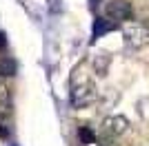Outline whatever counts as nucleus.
<instances>
[{
	"instance_id": "nucleus-3",
	"label": "nucleus",
	"mask_w": 149,
	"mask_h": 146,
	"mask_svg": "<svg viewBox=\"0 0 149 146\" xmlns=\"http://www.w3.org/2000/svg\"><path fill=\"white\" fill-rule=\"evenodd\" d=\"M123 36H125V42L136 49L145 47L149 42V29L140 22H127L123 27Z\"/></svg>"
},
{
	"instance_id": "nucleus-6",
	"label": "nucleus",
	"mask_w": 149,
	"mask_h": 146,
	"mask_svg": "<svg viewBox=\"0 0 149 146\" xmlns=\"http://www.w3.org/2000/svg\"><path fill=\"white\" fill-rule=\"evenodd\" d=\"M116 29V22H111V20H105V18H96V22H93V40H98L102 33H107V31H113Z\"/></svg>"
},
{
	"instance_id": "nucleus-10",
	"label": "nucleus",
	"mask_w": 149,
	"mask_h": 146,
	"mask_svg": "<svg viewBox=\"0 0 149 146\" xmlns=\"http://www.w3.org/2000/svg\"><path fill=\"white\" fill-rule=\"evenodd\" d=\"M7 47V38H5V33H0V51Z\"/></svg>"
},
{
	"instance_id": "nucleus-7",
	"label": "nucleus",
	"mask_w": 149,
	"mask_h": 146,
	"mask_svg": "<svg viewBox=\"0 0 149 146\" xmlns=\"http://www.w3.org/2000/svg\"><path fill=\"white\" fill-rule=\"evenodd\" d=\"M78 137H80L82 144H93V142H96V133H91L87 126H80V128H78Z\"/></svg>"
},
{
	"instance_id": "nucleus-8",
	"label": "nucleus",
	"mask_w": 149,
	"mask_h": 146,
	"mask_svg": "<svg viewBox=\"0 0 149 146\" xmlns=\"http://www.w3.org/2000/svg\"><path fill=\"white\" fill-rule=\"evenodd\" d=\"M13 62L9 60V62H2V64H0V71H5V75H13Z\"/></svg>"
},
{
	"instance_id": "nucleus-1",
	"label": "nucleus",
	"mask_w": 149,
	"mask_h": 146,
	"mask_svg": "<svg viewBox=\"0 0 149 146\" xmlns=\"http://www.w3.org/2000/svg\"><path fill=\"white\" fill-rule=\"evenodd\" d=\"M69 97H71V106H74V109H85V106L93 104L96 97H98L96 84H93L87 75H80V80L74 75V80H71V95Z\"/></svg>"
},
{
	"instance_id": "nucleus-5",
	"label": "nucleus",
	"mask_w": 149,
	"mask_h": 146,
	"mask_svg": "<svg viewBox=\"0 0 149 146\" xmlns=\"http://www.w3.org/2000/svg\"><path fill=\"white\" fill-rule=\"evenodd\" d=\"M13 113V100H11V91L5 84H0V124L5 126L7 120Z\"/></svg>"
},
{
	"instance_id": "nucleus-2",
	"label": "nucleus",
	"mask_w": 149,
	"mask_h": 146,
	"mask_svg": "<svg viewBox=\"0 0 149 146\" xmlns=\"http://www.w3.org/2000/svg\"><path fill=\"white\" fill-rule=\"evenodd\" d=\"M105 16L111 22H127L134 18V7L129 0H109L105 5Z\"/></svg>"
},
{
	"instance_id": "nucleus-4",
	"label": "nucleus",
	"mask_w": 149,
	"mask_h": 146,
	"mask_svg": "<svg viewBox=\"0 0 149 146\" xmlns=\"http://www.w3.org/2000/svg\"><path fill=\"white\" fill-rule=\"evenodd\" d=\"M127 128H129V120L125 115H109V117L102 120V124H100V137L116 140V137L123 135Z\"/></svg>"
},
{
	"instance_id": "nucleus-9",
	"label": "nucleus",
	"mask_w": 149,
	"mask_h": 146,
	"mask_svg": "<svg viewBox=\"0 0 149 146\" xmlns=\"http://www.w3.org/2000/svg\"><path fill=\"white\" fill-rule=\"evenodd\" d=\"M47 7L51 11H60L62 9V0H47Z\"/></svg>"
}]
</instances>
